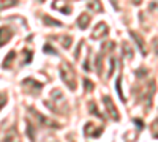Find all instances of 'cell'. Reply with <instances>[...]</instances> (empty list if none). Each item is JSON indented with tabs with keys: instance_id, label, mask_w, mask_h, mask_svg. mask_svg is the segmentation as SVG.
Listing matches in <instances>:
<instances>
[{
	"instance_id": "15",
	"label": "cell",
	"mask_w": 158,
	"mask_h": 142,
	"mask_svg": "<svg viewBox=\"0 0 158 142\" xmlns=\"http://www.w3.org/2000/svg\"><path fill=\"white\" fill-rule=\"evenodd\" d=\"M15 57H16V52H15V51L8 52V55L5 57V60H3V63H2V67H3V68H8L10 63H11V60H15Z\"/></svg>"
},
{
	"instance_id": "28",
	"label": "cell",
	"mask_w": 158,
	"mask_h": 142,
	"mask_svg": "<svg viewBox=\"0 0 158 142\" xmlns=\"http://www.w3.org/2000/svg\"><path fill=\"white\" fill-rule=\"evenodd\" d=\"M40 2H44V0H40Z\"/></svg>"
},
{
	"instance_id": "26",
	"label": "cell",
	"mask_w": 158,
	"mask_h": 142,
	"mask_svg": "<svg viewBox=\"0 0 158 142\" xmlns=\"http://www.w3.org/2000/svg\"><path fill=\"white\" fill-rule=\"evenodd\" d=\"M133 122H135V125L139 128V130H142V128H144V123H142L141 119H133Z\"/></svg>"
},
{
	"instance_id": "22",
	"label": "cell",
	"mask_w": 158,
	"mask_h": 142,
	"mask_svg": "<svg viewBox=\"0 0 158 142\" xmlns=\"http://www.w3.org/2000/svg\"><path fill=\"white\" fill-rule=\"evenodd\" d=\"M43 51H44V52L46 54H52V55H57L59 52H57V51L54 49V47H52V46H49V44H44V47H43Z\"/></svg>"
},
{
	"instance_id": "3",
	"label": "cell",
	"mask_w": 158,
	"mask_h": 142,
	"mask_svg": "<svg viewBox=\"0 0 158 142\" xmlns=\"http://www.w3.org/2000/svg\"><path fill=\"white\" fill-rule=\"evenodd\" d=\"M22 88H24V92L29 93V95H38L43 88V84L32 79V77H27V79L22 81Z\"/></svg>"
},
{
	"instance_id": "20",
	"label": "cell",
	"mask_w": 158,
	"mask_h": 142,
	"mask_svg": "<svg viewBox=\"0 0 158 142\" xmlns=\"http://www.w3.org/2000/svg\"><path fill=\"white\" fill-rule=\"evenodd\" d=\"M123 54H125L128 59H133V51H131L130 44H127V43H123Z\"/></svg>"
},
{
	"instance_id": "13",
	"label": "cell",
	"mask_w": 158,
	"mask_h": 142,
	"mask_svg": "<svg viewBox=\"0 0 158 142\" xmlns=\"http://www.w3.org/2000/svg\"><path fill=\"white\" fill-rule=\"evenodd\" d=\"M120 82H122V76H118V77H117V81H115V88H117L118 96H120V101H122V103H125L127 99H125V96H123V92H122V85H120Z\"/></svg>"
},
{
	"instance_id": "10",
	"label": "cell",
	"mask_w": 158,
	"mask_h": 142,
	"mask_svg": "<svg viewBox=\"0 0 158 142\" xmlns=\"http://www.w3.org/2000/svg\"><path fill=\"white\" fill-rule=\"evenodd\" d=\"M77 27L81 29V30H85L87 27H89V22H90V16L87 14V13H82L81 16L77 18Z\"/></svg>"
},
{
	"instance_id": "11",
	"label": "cell",
	"mask_w": 158,
	"mask_h": 142,
	"mask_svg": "<svg viewBox=\"0 0 158 142\" xmlns=\"http://www.w3.org/2000/svg\"><path fill=\"white\" fill-rule=\"evenodd\" d=\"M130 35H131V38H133V40L136 41V44L139 46L142 55H146V54H147V49H146V44H144V40H142L141 36H138V33H136V32H130Z\"/></svg>"
},
{
	"instance_id": "16",
	"label": "cell",
	"mask_w": 158,
	"mask_h": 142,
	"mask_svg": "<svg viewBox=\"0 0 158 142\" xmlns=\"http://www.w3.org/2000/svg\"><path fill=\"white\" fill-rule=\"evenodd\" d=\"M13 5H18V0H0V10H6Z\"/></svg>"
},
{
	"instance_id": "27",
	"label": "cell",
	"mask_w": 158,
	"mask_h": 142,
	"mask_svg": "<svg viewBox=\"0 0 158 142\" xmlns=\"http://www.w3.org/2000/svg\"><path fill=\"white\" fill-rule=\"evenodd\" d=\"M48 142H57V140H54V139H52V140H48Z\"/></svg>"
},
{
	"instance_id": "18",
	"label": "cell",
	"mask_w": 158,
	"mask_h": 142,
	"mask_svg": "<svg viewBox=\"0 0 158 142\" xmlns=\"http://www.w3.org/2000/svg\"><path fill=\"white\" fill-rule=\"evenodd\" d=\"M27 136L32 142H35V128H33L32 122H27Z\"/></svg>"
},
{
	"instance_id": "9",
	"label": "cell",
	"mask_w": 158,
	"mask_h": 142,
	"mask_svg": "<svg viewBox=\"0 0 158 142\" xmlns=\"http://www.w3.org/2000/svg\"><path fill=\"white\" fill-rule=\"evenodd\" d=\"M52 8L57 10V11H62L65 14H70L71 13V8L68 5L67 0H54V3H52Z\"/></svg>"
},
{
	"instance_id": "24",
	"label": "cell",
	"mask_w": 158,
	"mask_h": 142,
	"mask_svg": "<svg viewBox=\"0 0 158 142\" xmlns=\"http://www.w3.org/2000/svg\"><path fill=\"white\" fill-rule=\"evenodd\" d=\"M84 88H85V92H92V90H94V84H92V81L84 79Z\"/></svg>"
},
{
	"instance_id": "17",
	"label": "cell",
	"mask_w": 158,
	"mask_h": 142,
	"mask_svg": "<svg viewBox=\"0 0 158 142\" xmlns=\"http://www.w3.org/2000/svg\"><path fill=\"white\" fill-rule=\"evenodd\" d=\"M19 139H18V134H16V130H11L8 134H6V137H5V140L3 142H18Z\"/></svg>"
},
{
	"instance_id": "6",
	"label": "cell",
	"mask_w": 158,
	"mask_h": 142,
	"mask_svg": "<svg viewBox=\"0 0 158 142\" xmlns=\"http://www.w3.org/2000/svg\"><path fill=\"white\" fill-rule=\"evenodd\" d=\"M103 133V126H95L94 123H87L84 126V134L90 136V137H100V134Z\"/></svg>"
},
{
	"instance_id": "25",
	"label": "cell",
	"mask_w": 158,
	"mask_h": 142,
	"mask_svg": "<svg viewBox=\"0 0 158 142\" xmlns=\"http://www.w3.org/2000/svg\"><path fill=\"white\" fill-rule=\"evenodd\" d=\"M6 101H8V99H6V95H5V93H0V111L5 108Z\"/></svg>"
},
{
	"instance_id": "8",
	"label": "cell",
	"mask_w": 158,
	"mask_h": 142,
	"mask_svg": "<svg viewBox=\"0 0 158 142\" xmlns=\"http://www.w3.org/2000/svg\"><path fill=\"white\" fill-rule=\"evenodd\" d=\"M108 32H109L108 25L104 24V22H100V24H97V27H95L94 33H92V38H94V40H100L101 36H106Z\"/></svg>"
},
{
	"instance_id": "12",
	"label": "cell",
	"mask_w": 158,
	"mask_h": 142,
	"mask_svg": "<svg viewBox=\"0 0 158 142\" xmlns=\"http://www.w3.org/2000/svg\"><path fill=\"white\" fill-rule=\"evenodd\" d=\"M89 111H90V114H94V115H97L98 119H101V120L104 119V115H103V114H101V112H100V111L97 109V104H95L94 101H90V103H89Z\"/></svg>"
},
{
	"instance_id": "14",
	"label": "cell",
	"mask_w": 158,
	"mask_h": 142,
	"mask_svg": "<svg viewBox=\"0 0 158 142\" xmlns=\"http://www.w3.org/2000/svg\"><path fill=\"white\" fill-rule=\"evenodd\" d=\"M43 22L46 24V25H54V27H62V22H59V21H56V19H52V18H49V16H43Z\"/></svg>"
},
{
	"instance_id": "2",
	"label": "cell",
	"mask_w": 158,
	"mask_h": 142,
	"mask_svg": "<svg viewBox=\"0 0 158 142\" xmlns=\"http://www.w3.org/2000/svg\"><path fill=\"white\" fill-rule=\"evenodd\" d=\"M60 77L70 90L76 88V71L68 62H63V65L60 67Z\"/></svg>"
},
{
	"instance_id": "19",
	"label": "cell",
	"mask_w": 158,
	"mask_h": 142,
	"mask_svg": "<svg viewBox=\"0 0 158 142\" xmlns=\"http://www.w3.org/2000/svg\"><path fill=\"white\" fill-rule=\"evenodd\" d=\"M89 6L92 8V10H94L95 13H98V11H101V3H100V0H90V2H89Z\"/></svg>"
},
{
	"instance_id": "1",
	"label": "cell",
	"mask_w": 158,
	"mask_h": 142,
	"mask_svg": "<svg viewBox=\"0 0 158 142\" xmlns=\"http://www.w3.org/2000/svg\"><path fill=\"white\" fill-rule=\"evenodd\" d=\"M51 101H46V104L57 114H63L65 109H67V104H65V99H63V95L59 88H54L51 92Z\"/></svg>"
},
{
	"instance_id": "7",
	"label": "cell",
	"mask_w": 158,
	"mask_h": 142,
	"mask_svg": "<svg viewBox=\"0 0 158 142\" xmlns=\"http://www.w3.org/2000/svg\"><path fill=\"white\" fill-rule=\"evenodd\" d=\"M13 38V30L8 27V25H3V27H0V47L5 46L10 40Z\"/></svg>"
},
{
	"instance_id": "4",
	"label": "cell",
	"mask_w": 158,
	"mask_h": 142,
	"mask_svg": "<svg viewBox=\"0 0 158 142\" xmlns=\"http://www.w3.org/2000/svg\"><path fill=\"white\" fill-rule=\"evenodd\" d=\"M103 103H104V106H106V112H108L109 117L114 119L115 122L120 120V115H118V111H117V108L114 106L112 99H111L109 96H103Z\"/></svg>"
},
{
	"instance_id": "23",
	"label": "cell",
	"mask_w": 158,
	"mask_h": 142,
	"mask_svg": "<svg viewBox=\"0 0 158 142\" xmlns=\"http://www.w3.org/2000/svg\"><path fill=\"white\" fill-rule=\"evenodd\" d=\"M24 55H25V57H27V59H25V60H24V63H25V65H29V63L32 62V57H33V52H32V51H24Z\"/></svg>"
},
{
	"instance_id": "21",
	"label": "cell",
	"mask_w": 158,
	"mask_h": 142,
	"mask_svg": "<svg viewBox=\"0 0 158 142\" xmlns=\"http://www.w3.org/2000/svg\"><path fill=\"white\" fill-rule=\"evenodd\" d=\"M57 40H60L65 44V47H70L71 46V38L70 36H57Z\"/></svg>"
},
{
	"instance_id": "5",
	"label": "cell",
	"mask_w": 158,
	"mask_h": 142,
	"mask_svg": "<svg viewBox=\"0 0 158 142\" xmlns=\"http://www.w3.org/2000/svg\"><path fill=\"white\" fill-rule=\"evenodd\" d=\"M29 112H30V115H33V117H35V119L38 120V123H40V125H43V126H48V128H51V126H52V128H59V125H57V123H52V122H51L49 119H46L43 114L36 112V111H35L33 108H29Z\"/></svg>"
}]
</instances>
